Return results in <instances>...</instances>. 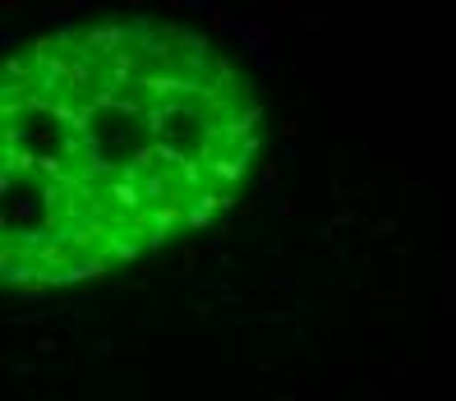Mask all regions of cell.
<instances>
[{
	"label": "cell",
	"mask_w": 456,
	"mask_h": 401,
	"mask_svg": "<svg viewBox=\"0 0 456 401\" xmlns=\"http://www.w3.org/2000/svg\"><path fill=\"white\" fill-rule=\"evenodd\" d=\"M5 282L116 273L226 208L258 152L249 78L175 23H97L5 65Z\"/></svg>",
	"instance_id": "6da1fadb"
}]
</instances>
